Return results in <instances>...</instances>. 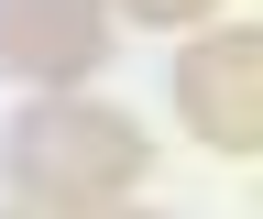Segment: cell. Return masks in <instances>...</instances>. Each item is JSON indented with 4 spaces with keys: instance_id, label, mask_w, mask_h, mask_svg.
<instances>
[{
    "instance_id": "6da1fadb",
    "label": "cell",
    "mask_w": 263,
    "mask_h": 219,
    "mask_svg": "<svg viewBox=\"0 0 263 219\" xmlns=\"http://www.w3.org/2000/svg\"><path fill=\"white\" fill-rule=\"evenodd\" d=\"M154 143L132 110H99L77 88H44L11 143H0V186H11V208H121L132 186H143Z\"/></svg>"
},
{
    "instance_id": "7a4b0ae2",
    "label": "cell",
    "mask_w": 263,
    "mask_h": 219,
    "mask_svg": "<svg viewBox=\"0 0 263 219\" xmlns=\"http://www.w3.org/2000/svg\"><path fill=\"white\" fill-rule=\"evenodd\" d=\"M176 110H186V132L230 153V165H252L263 153V33H197L176 55Z\"/></svg>"
},
{
    "instance_id": "3957f363",
    "label": "cell",
    "mask_w": 263,
    "mask_h": 219,
    "mask_svg": "<svg viewBox=\"0 0 263 219\" xmlns=\"http://www.w3.org/2000/svg\"><path fill=\"white\" fill-rule=\"evenodd\" d=\"M88 66H110V0H0V77L77 88Z\"/></svg>"
},
{
    "instance_id": "277c9868",
    "label": "cell",
    "mask_w": 263,
    "mask_h": 219,
    "mask_svg": "<svg viewBox=\"0 0 263 219\" xmlns=\"http://www.w3.org/2000/svg\"><path fill=\"white\" fill-rule=\"evenodd\" d=\"M110 11H132V22H209L219 0H110Z\"/></svg>"
}]
</instances>
